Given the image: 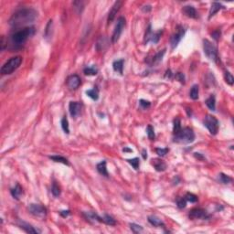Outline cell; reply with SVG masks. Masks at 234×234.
Returning <instances> with one entry per match:
<instances>
[{"label": "cell", "instance_id": "obj_1", "mask_svg": "<svg viewBox=\"0 0 234 234\" xmlns=\"http://www.w3.org/2000/svg\"><path fill=\"white\" fill-rule=\"evenodd\" d=\"M38 17V12L31 8H24L15 12L9 19V24L13 28H19L32 23Z\"/></svg>", "mask_w": 234, "mask_h": 234}, {"label": "cell", "instance_id": "obj_2", "mask_svg": "<svg viewBox=\"0 0 234 234\" xmlns=\"http://www.w3.org/2000/svg\"><path fill=\"white\" fill-rule=\"evenodd\" d=\"M34 34H35V28L33 27H26L22 29L17 30L10 37L12 45L15 48H20Z\"/></svg>", "mask_w": 234, "mask_h": 234}, {"label": "cell", "instance_id": "obj_3", "mask_svg": "<svg viewBox=\"0 0 234 234\" xmlns=\"http://www.w3.org/2000/svg\"><path fill=\"white\" fill-rule=\"evenodd\" d=\"M195 140V133L189 127H184L174 135V142L178 144H190Z\"/></svg>", "mask_w": 234, "mask_h": 234}, {"label": "cell", "instance_id": "obj_4", "mask_svg": "<svg viewBox=\"0 0 234 234\" xmlns=\"http://www.w3.org/2000/svg\"><path fill=\"white\" fill-rule=\"evenodd\" d=\"M22 63V58L20 56H15L10 58L1 68V74L2 75H8L13 73L15 70H17L20 64Z\"/></svg>", "mask_w": 234, "mask_h": 234}, {"label": "cell", "instance_id": "obj_5", "mask_svg": "<svg viewBox=\"0 0 234 234\" xmlns=\"http://www.w3.org/2000/svg\"><path fill=\"white\" fill-rule=\"evenodd\" d=\"M203 50H204V54L211 60L214 61V62L218 61V58H219L218 49L210 40L203 39Z\"/></svg>", "mask_w": 234, "mask_h": 234}, {"label": "cell", "instance_id": "obj_6", "mask_svg": "<svg viewBox=\"0 0 234 234\" xmlns=\"http://www.w3.org/2000/svg\"><path fill=\"white\" fill-rule=\"evenodd\" d=\"M204 125L207 127L209 130V132L211 133L212 135H216L219 132V127H220V124L219 121L214 115L211 114H207L204 119Z\"/></svg>", "mask_w": 234, "mask_h": 234}, {"label": "cell", "instance_id": "obj_7", "mask_svg": "<svg viewBox=\"0 0 234 234\" xmlns=\"http://www.w3.org/2000/svg\"><path fill=\"white\" fill-rule=\"evenodd\" d=\"M125 27V18H123V17L118 18L114 30V33H113V36H112V42L113 43H116L117 41L119 40Z\"/></svg>", "mask_w": 234, "mask_h": 234}, {"label": "cell", "instance_id": "obj_8", "mask_svg": "<svg viewBox=\"0 0 234 234\" xmlns=\"http://www.w3.org/2000/svg\"><path fill=\"white\" fill-rule=\"evenodd\" d=\"M28 211L38 218L44 219L47 216V209L41 204H30L28 206Z\"/></svg>", "mask_w": 234, "mask_h": 234}, {"label": "cell", "instance_id": "obj_9", "mask_svg": "<svg viewBox=\"0 0 234 234\" xmlns=\"http://www.w3.org/2000/svg\"><path fill=\"white\" fill-rule=\"evenodd\" d=\"M163 31L162 30H159V31H156V32H153L152 29H151V25L148 26V28L146 29V32H145V43H148V42H153L154 44L157 43L161 38V35H162Z\"/></svg>", "mask_w": 234, "mask_h": 234}, {"label": "cell", "instance_id": "obj_10", "mask_svg": "<svg viewBox=\"0 0 234 234\" xmlns=\"http://www.w3.org/2000/svg\"><path fill=\"white\" fill-rule=\"evenodd\" d=\"M185 32H186V29L182 26L176 27V32L174 33L170 38V44H171L172 48H175L178 45V43L181 41V39L185 35Z\"/></svg>", "mask_w": 234, "mask_h": 234}, {"label": "cell", "instance_id": "obj_11", "mask_svg": "<svg viewBox=\"0 0 234 234\" xmlns=\"http://www.w3.org/2000/svg\"><path fill=\"white\" fill-rule=\"evenodd\" d=\"M188 217L191 220H208L210 218V215L208 214L207 211L200 208H196L189 211Z\"/></svg>", "mask_w": 234, "mask_h": 234}, {"label": "cell", "instance_id": "obj_12", "mask_svg": "<svg viewBox=\"0 0 234 234\" xmlns=\"http://www.w3.org/2000/svg\"><path fill=\"white\" fill-rule=\"evenodd\" d=\"M81 78H80V76L79 75H77V74H72V75H70L68 77V79H67V81H66V83H67V86H68V88L71 90V91H73V90H77L78 88H79V86L81 85Z\"/></svg>", "mask_w": 234, "mask_h": 234}, {"label": "cell", "instance_id": "obj_13", "mask_svg": "<svg viewBox=\"0 0 234 234\" xmlns=\"http://www.w3.org/2000/svg\"><path fill=\"white\" fill-rule=\"evenodd\" d=\"M82 105L79 102H70L69 104V112H70V116L72 118H76L80 115L82 112Z\"/></svg>", "mask_w": 234, "mask_h": 234}, {"label": "cell", "instance_id": "obj_14", "mask_svg": "<svg viewBox=\"0 0 234 234\" xmlns=\"http://www.w3.org/2000/svg\"><path fill=\"white\" fill-rule=\"evenodd\" d=\"M122 4H123L122 1H116V2L114 4V6L112 7V9L110 10L109 15H108V19H107L108 24L113 22V20L114 19V18H115V16H116L117 12L120 10V8H121V7H122Z\"/></svg>", "mask_w": 234, "mask_h": 234}, {"label": "cell", "instance_id": "obj_15", "mask_svg": "<svg viewBox=\"0 0 234 234\" xmlns=\"http://www.w3.org/2000/svg\"><path fill=\"white\" fill-rule=\"evenodd\" d=\"M82 214L85 217V219L91 222H103V217L99 216L95 212L88 211V212H83Z\"/></svg>", "mask_w": 234, "mask_h": 234}, {"label": "cell", "instance_id": "obj_16", "mask_svg": "<svg viewBox=\"0 0 234 234\" xmlns=\"http://www.w3.org/2000/svg\"><path fill=\"white\" fill-rule=\"evenodd\" d=\"M18 225L19 226L20 229H22L27 233H40V231H38V229H35L32 225L25 222V221H18Z\"/></svg>", "mask_w": 234, "mask_h": 234}, {"label": "cell", "instance_id": "obj_17", "mask_svg": "<svg viewBox=\"0 0 234 234\" xmlns=\"http://www.w3.org/2000/svg\"><path fill=\"white\" fill-rule=\"evenodd\" d=\"M151 164L155 169L158 172H163L166 169V164L160 158H154L151 160Z\"/></svg>", "mask_w": 234, "mask_h": 234}, {"label": "cell", "instance_id": "obj_18", "mask_svg": "<svg viewBox=\"0 0 234 234\" xmlns=\"http://www.w3.org/2000/svg\"><path fill=\"white\" fill-rule=\"evenodd\" d=\"M183 13L187 16V18H198V13H197V10L194 7L192 6H185L183 7V9H182Z\"/></svg>", "mask_w": 234, "mask_h": 234}, {"label": "cell", "instance_id": "obj_19", "mask_svg": "<svg viewBox=\"0 0 234 234\" xmlns=\"http://www.w3.org/2000/svg\"><path fill=\"white\" fill-rule=\"evenodd\" d=\"M10 193H11L12 197H13L14 199H17V200H19L20 197L23 195V188H22V187L18 183L15 187H13V188H11Z\"/></svg>", "mask_w": 234, "mask_h": 234}, {"label": "cell", "instance_id": "obj_20", "mask_svg": "<svg viewBox=\"0 0 234 234\" xmlns=\"http://www.w3.org/2000/svg\"><path fill=\"white\" fill-rule=\"evenodd\" d=\"M148 222L150 223L151 225H153V226H155V227H162V228H165V223L163 222V221L161 219H159L155 215H151V216L148 217Z\"/></svg>", "mask_w": 234, "mask_h": 234}, {"label": "cell", "instance_id": "obj_21", "mask_svg": "<svg viewBox=\"0 0 234 234\" xmlns=\"http://www.w3.org/2000/svg\"><path fill=\"white\" fill-rule=\"evenodd\" d=\"M225 7L223 6L222 4L221 3H218V2H213L211 4V10H210V16H209V18H211L218 11H220L221 9H224Z\"/></svg>", "mask_w": 234, "mask_h": 234}, {"label": "cell", "instance_id": "obj_22", "mask_svg": "<svg viewBox=\"0 0 234 234\" xmlns=\"http://www.w3.org/2000/svg\"><path fill=\"white\" fill-rule=\"evenodd\" d=\"M124 63H125V59H118V60H114L113 63V68L115 72L120 73L121 75H123L124 73Z\"/></svg>", "mask_w": 234, "mask_h": 234}, {"label": "cell", "instance_id": "obj_23", "mask_svg": "<svg viewBox=\"0 0 234 234\" xmlns=\"http://www.w3.org/2000/svg\"><path fill=\"white\" fill-rule=\"evenodd\" d=\"M97 171L101 174L102 175L105 176V177H109V173L107 171V167H106V161L103 160L102 162H100L99 164H97Z\"/></svg>", "mask_w": 234, "mask_h": 234}, {"label": "cell", "instance_id": "obj_24", "mask_svg": "<svg viewBox=\"0 0 234 234\" xmlns=\"http://www.w3.org/2000/svg\"><path fill=\"white\" fill-rule=\"evenodd\" d=\"M205 104H206V105L208 106V108L210 110L216 111V99H215V96L213 94H211V96L206 100Z\"/></svg>", "mask_w": 234, "mask_h": 234}, {"label": "cell", "instance_id": "obj_25", "mask_svg": "<svg viewBox=\"0 0 234 234\" xmlns=\"http://www.w3.org/2000/svg\"><path fill=\"white\" fill-rule=\"evenodd\" d=\"M49 159L53 160L54 162H57V163H61V164L66 165H70V162L67 158L61 156V155H50L48 156Z\"/></svg>", "mask_w": 234, "mask_h": 234}, {"label": "cell", "instance_id": "obj_26", "mask_svg": "<svg viewBox=\"0 0 234 234\" xmlns=\"http://www.w3.org/2000/svg\"><path fill=\"white\" fill-rule=\"evenodd\" d=\"M86 94H87L88 97H90L94 101H97L99 99V90L96 87H94V88L91 89V90L86 91Z\"/></svg>", "mask_w": 234, "mask_h": 234}, {"label": "cell", "instance_id": "obj_27", "mask_svg": "<svg viewBox=\"0 0 234 234\" xmlns=\"http://www.w3.org/2000/svg\"><path fill=\"white\" fill-rule=\"evenodd\" d=\"M199 85L198 84H194L190 90V93H189V96L192 100H198L199 99Z\"/></svg>", "mask_w": 234, "mask_h": 234}, {"label": "cell", "instance_id": "obj_28", "mask_svg": "<svg viewBox=\"0 0 234 234\" xmlns=\"http://www.w3.org/2000/svg\"><path fill=\"white\" fill-rule=\"evenodd\" d=\"M83 72H84L85 75H88V76H95L98 73V69L94 65H93V66H88V67L84 68Z\"/></svg>", "mask_w": 234, "mask_h": 234}, {"label": "cell", "instance_id": "obj_29", "mask_svg": "<svg viewBox=\"0 0 234 234\" xmlns=\"http://www.w3.org/2000/svg\"><path fill=\"white\" fill-rule=\"evenodd\" d=\"M165 53V49H163L162 51H159L158 53H156L152 58L153 64H158V63L162 60V58L164 57Z\"/></svg>", "mask_w": 234, "mask_h": 234}, {"label": "cell", "instance_id": "obj_30", "mask_svg": "<svg viewBox=\"0 0 234 234\" xmlns=\"http://www.w3.org/2000/svg\"><path fill=\"white\" fill-rule=\"evenodd\" d=\"M181 121L179 118H175L174 119V122H173V135H176L180 130H181Z\"/></svg>", "mask_w": 234, "mask_h": 234}, {"label": "cell", "instance_id": "obj_31", "mask_svg": "<svg viewBox=\"0 0 234 234\" xmlns=\"http://www.w3.org/2000/svg\"><path fill=\"white\" fill-rule=\"evenodd\" d=\"M60 124H61V128L64 131V133L67 134V135H69V134H70V126H69V122H68L67 117H63V118L61 119Z\"/></svg>", "mask_w": 234, "mask_h": 234}, {"label": "cell", "instance_id": "obj_32", "mask_svg": "<svg viewBox=\"0 0 234 234\" xmlns=\"http://www.w3.org/2000/svg\"><path fill=\"white\" fill-rule=\"evenodd\" d=\"M103 223H105V224L110 225V226H114V225L116 224V221H115V220H114L113 217H111V216L105 214V215L103 217Z\"/></svg>", "mask_w": 234, "mask_h": 234}, {"label": "cell", "instance_id": "obj_33", "mask_svg": "<svg viewBox=\"0 0 234 234\" xmlns=\"http://www.w3.org/2000/svg\"><path fill=\"white\" fill-rule=\"evenodd\" d=\"M224 79H225V82H227L229 85H231V86L233 85L234 78L233 76H232V74L230 71L225 70V72H224Z\"/></svg>", "mask_w": 234, "mask_h": 234}, {"label": "cell", "instance_id": "obj_34", "mask_svg": "<svg viewBox=\"0 0 234 234\" xmlns=\"http://www.w3.org/2000/svg\"><path fill=\"white\" fill-rule=\"evenodd\" d=\"M129 226H130L131 231H132L134 233H141V232L144 231V229H143L142 226L138 225V224H135V223H130Z\"/></svg>", "mask_w": 234, "mask_h": 234}, {"label": "cell", "instance_id": "obj_35", "mask_svg": "<svg viewBox=\"0 0 234 234\" xmlns=\"http://www.w3.org/2000/svg\"><path fill=\"white\" fill-rule=\"evenodd\" d=\"M219 178H220V181L223 183V184H229L232 181V178L231 176H229L228 175H225L223 173H221L219 175Z\"/></svg>", "mask_w": 234, "mask_h": 234}, {"label": "cell", "instance_id": "obj_36", "mask_svg": "<svg viewBox=\"0 0 234 234\" xmlns=\"http://www.w3.org/2000/svg\"><path fill=\"white\" fill-rule=\"evenodd\" d=\"M51 193L53 194L54 197H58L60 195V188L55 181L52 183V186H51Z\"/></svg>", "mask_w": 234, "mask_h": 234}, {"label": "cell", "instance_id": "obj_37", "mask_svg": "<svg viewBox=\"0 0 234 234\" xmlns=\"http://www.w3.org/2000/svg\"><path fill=\"white\" fill-rule=\"evenodd\" d=\"M127 162H128L129 164L131 165L135 170H138L139 169V165H140V162H139V158H137V157H135V158H133V159H128L127 160Z\"/></svg>", "mask_w": 234, "mask_h": 234}, {"label": "cell", "instance_id": "obj_38", "mask_svg": "<svg viewBox=\"0 0 234 234\" xmlns=\"http://www.w3.org/2000/svg\"><path fill=\"white\" fill-rule=\"evenodd\" d=\"M73 7H74V9H76L78 13H82L84 8V4L82 1H75L73 2Z\"/></svg>", "mask_w": 234, "mask_h": 234}, {"label": "cell", "instance_id": "obj_39", "mask_svg": "<svg viewBox=\"0 0 234 234\" xmlns=\"http://www.w3.org/2000/svg\"><path fill=\"white\" fill-rule=\"evenodd\" d=\"M176 205H177V208L182 210L184 208H186L187 206V200L185 198H177L176 199Z\"/></svg>", "mask_w": 234, "mask_h": 234}, {"label": "cell", "instance_id": "obj_40", "mask_svg": "<svg viewBox=\"0 0 234 234\" xmlns=\"http://www.w3.org/2000/svg\"><path fill=\"white\" fill-rule=\"evenodd\" d=\"M187 201H189V202H191V203H196L197 201H198V197L196 196V195H194V194H192V193H187L186 195H185V197H184Z\"/></svg>", "mask_w": 234, "mask_h": 234}, {"label": "cell", "instance_id": "obj_41", "mask_svg": "<svg viewBox=\"0 0 234 234\" xmlns=\"http://www.w3.org/2000/svg\"><path fill=\"white\" fill-rule=\"evenodd\" d=\"M146 133H147V136L150 140H155V131L153 128L152 125H148L146 128Z\"/></svg>", "mask_w": 234, "mask_h": 234}, {"label": "cell", "instance_id": "obj_42", "mask_svg": "<svg viewBox=\"0 0 234 234\" xmlns=\"http://www.w3.org/2000/svg\"><path fill=\"white\" fill-rule=\"evenodd\" d=\"M51 27H52V20L50 19L48 23L47 27H46V30H45V38H50L51 37Z\"/></svg>", "mask_w": 234, "mask_h": 234}, {"label": "cell", "instance_id": "obj_43", "mask_svg": "<svg viewBox=\"0 0 234 234\" xmlns=\"http://www.w3.org/2000/svg\"><path fill=\"white\" fill-rule=\"evenodd\" d=\"M175 78L176 81H178L181 83H185V75L182 72H176L175 74Z\"/></svg>", "mask_w": 234, "mask_h": 234}, {"label": "cell", "instance_id": "obj_44", "mask_svg": "<svg viewBox=\"0 0 234 234\" xmlns=\"http://www.w3.org/2000/svg\"><path fill=\"white\" fill-rule=\"evenodd\" d=\"M139 104H140L141 108H143V109H147V108H149V107L151 106V103H150L149 101L141 99L140 101H139Z\"/></svg>", "mask_w": 234, "mask_h": 234}, {"label": "cell", "instance_id": "obj_45", "mask_svg": "<svg viewBox=\"0 0 234 234\" xmlns=\"http://www.w3.org/2000/svg\"><path fill=\"white\" fill-rule=\"evenodd\" d=\"M155 152L159 156H165L167 153L169 152V149L168 148H156Z\"/></svg>", "mask_w": 234, "mask_h": 234}, {"label": "cell", "instance_id": "obj_46", "mask_svg": "<svg viewBox=\"0 0 234 234\" xmlns=\"http://www.w3.org/2000/svg\"><path fill=\"white\" fill-rule=\"evenodd\" d=\"M70 214V211L68 210V211H59V215L61 216V217H63V218H66V217H68L69 215Z\"/></svg>", "mask_w": 234, "mask_h": 234}, {"label": "cell", "instance_id": "obj_47", "mask_svg": "<svg viewBox=\"0 0 234 234\" xmlns=\"http://www.w3.org/2000/svg\"><path fill=\"white\" fill-rule=\"evenodd\" d=\"M141 9H142V11L143 12H149V11H151L152 7H151V6H149V5H146V6H144Z\"/></svg>", "mask_w": 234, "mask_h": 234}, {"label": "cell", "instance_id": "obj_48", "mask_svg": "<svg viewBox=\"0 0 234 234\" xmlns=\"http://www.w3.org/2000/svg\"><path fill=\"white\" fill-rule=\"evenodd\" d=\"M220 36H221V32H220L219 30H217V31H215V32L212 33V37H213L216 40H218V39L220 38Z\"/></svg>", "mask_w": 234, "mask_h": 234}, {"label": "cell", "instance_id": "obj_49", "mask_svg": "<svg viewBox=\"0 0 234 234\" xmlns=\"http://www.w3.org/2000/svg\"><path fill=\"white\" fill-rule=\"evenodd\" d=\"M165 78H168V79H171L172 77H173V73L171 72V70H167L165 71Z\"/></svg>", "mask_w": 234, "mask_h": 234}, {"label": "cell", "instance_id": "obj_50", "mask_svg": "<svg viewBox=\"0 0 234 234\" xmlns=\"http://www.w3.org/2000/svg\"><path fill=\"white\" fill-rule=\"evenodd\" d=\"M194 156H195L196 158L199 159V160H204V159H205V157H204L201 154H199V153H195V154H194Z\"/></svg>", "mask_w": 234, "mask_h": 234}, {"label": "cell", "instance_id": "obj_51", "mask_svg": "<svg viewBox=\"0 0 234 234\" xmlns=\"http://www.w3.org/2000/svg\"><path fill=\"white\" fill-rule=\"evenodd\" d=\"M142 156H143L144 159L147 158V151H146V149H143L142 150Z\"/></svg>", "mask_w": 234, "mask_h": 234}, {"label": "cell", "instance_id": "obj_52", "mask_svg": "<svg viewBox=\"0 0 234 234\" xmlns=\"http://www.w3.org/2000/svg\"><path fill=\"white\" fill-rule=\"evenodd\" d=\"M123 151H124V152H133V150H132V149L127 148V147H125V148L123 149Z\"/></svg>", "mask_w": 234, "mask_h": 234}, {"label": "cell", "instance_id": "obj_53", "mask_svg": "<svg viewBox=\"0 0 234 234\" xmlns=\"http://www.w3.org/2000/svg\"><path fill=\"white\" fill-rule=\"evenodd\" d=\"M104 40H105V38H102V41H103L102 43H104ZM99 46H101V43H99V42H98V43H97V47H99Z\"/></svg>", "mask_w": 234, "mask_h": 234}]
</instances>
